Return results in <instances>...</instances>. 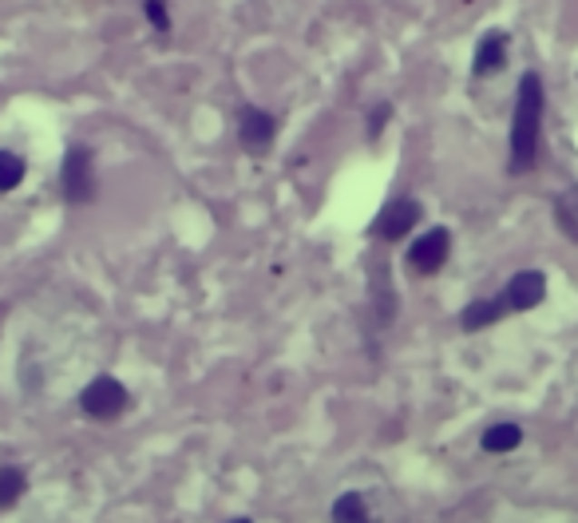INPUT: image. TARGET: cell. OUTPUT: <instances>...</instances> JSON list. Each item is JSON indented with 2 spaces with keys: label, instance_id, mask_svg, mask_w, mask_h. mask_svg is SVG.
Segmentation results:
<instances>
[{
  "label": "cell",
  "instance_id": "1",
  "mask_svg": "<svg viewBox=\"0 0 578 523\" xmlns=\"http://www.w3.org/2000/svg\"><path fill=\"white\" fill-rule=\"evenodd\" d=\"M539 135H543V80L535 72H527L519 80L515 115H511V171L535 167Z\"/></svg>",
  "mask_w": 578,
  "mask_h": 523
},
{
  "label": "cell",
  "instance_id": "2",
  "mask_svg": "<svg viewBox=\"0 0 578 523\" xmlns=\"http://www.w3.org/2000/svg\"><path fill=\"white\" fill-rule=\"evenodd\" d=\"M80 405H83L87 417H95V420H115L119 412L127 409V389L119 385L115 377H95L92 385L83 389Z\"/></svg>",
  "mask_w": 578,
  "mask_h": 523
},
{
  "label": "cell",
  "instance_id": "3",
  "mask_svg": "<svg viewBox=\"0 0 578 523\" xmlns=\"http://www.w3.org/2000/svg\"><path fill=\"white\" fill-rule=\"evenodd\" d=\"M448 246H452V234L444 231V226H436L420 238V242H412L408 250V266L416 270V274H436V270L448 262Z\"/></svg>",
  "mask_w": 578,
  "mask_h": 523
},
{
  "label": "cell",
  "instance_id": "4",
  "mask_svg": "<svg viewBox=\"0 0 578 523\" xmlns=\"http://www.w3.org/2000/svg\"><path fill=\"white\" fill-rule=\"evenodd\" d=\"M95 191L92 183V155H87L83 147H72L68 159H64V194H68V202H87Z\"/></svg>",
  "mask_w": 578,
  "mask_h": 523
},
{
  "label": "cell",
  "instance_id": "5",
  "mask_svg": "<svg viewBox=\"0 0 578 523\" xmlns=\"http://www.w3.org/2000/svg\"><path fill=\"white\" fill-rule=\"evenodd\" d=\"M416 218H420V202L416 199H400L373 222V234L385 238V242H397V238H405L412 226H416Z\"/></svg>",
  "mask_w": 578,
  "mask_h": 523
},
{
  "label": "cell",
  "instance_id": "6",
  "mask_svg": "<svg viewBox=\"0 0 578 523\" xmlns=\"http://www.w3.org/2000/svg\"><path fill=\"white\" fill-rule=\"evenodd\" d=\"M543 293H547V278H543L539 270H523V274L511 278L504 298H507L511 310L523 313V310H535V305L543 301Z\"/></svg>",
  "mask_w": 578,
  "mask_h": 523
},
{
  "label": "cell",
  "instance_id": "7",
  "mask_svg": "<svg viewBox=\"0 0 578 523\" xmlns=\"http://www.w3.org/2000/svg\"><path fill=\"white\" fill-rule=\"evenodd\" d=\"M238 135H242V147L261 155V151L269 147V139H274V119H269L266 112H258V107H246L242 123H238Z\"/></svg>",
  "mask_w": 578,
  "mask_h": 523
},
{
  "label": "cell",
  "instance_id": "8",
  "mask_svg": "<svg viewBox=\"0 0 578 523\" xmlns=\"http://www.w3.org/2000/svg\"><path fill=\"white\" fill-rule=\"evenodd\" d=\"M507 64V36L504 32H487L475 48V60H472V72L475 75H492Z\"/></svg>",
  "mask_w": 578,
  "mask_h": 523
},
{
  "label": "cell",
  "instance_id": "9",
  "mask_svg": "<svg viewBox=\"0 0 578 523\" xmlns=\"http://www.w3.org/2000/svg\"><path fill=\"white\" fill-rule=\"evenodd\" d=\"M511 310L507 305V298H487V301H472L464 310V330H484V325H492V321H499L504 313Z\"/></svg>",
  "mask_w": 578,
  "mask_h": 523
},
{
  "label": "cell",
  "instance_id": "10",
  "mask_svg": "<svg viewBox=\"0 0 578 523\" xmlns=\"http://www.w3.org/2000/svg\"><path fill=\"white\" fill-rule=\"evenodd\" d=\"M519 444H523V429H519V424H495V429L484 432V452L504 456V452H515Z\"/></svg>",
  "mask_w": 578,
  "mask_h": 523
},
{
  "label": "cell",
  "instance_id": "11",
  "mask_svg": "<svg viewBox=\"0 0 578 523\" xmlns=\"http://www.w3.org/2000/svg\"><path fill=\"white\" fill-rule=\"evenodd\" d=\"M333 523H368V508L357 492H345L333 504Z\"/></svg>",
  "mask_w": 578,
  "mask_h": 523
},
{
  "label": "cell",
  "instance_id": "12",
  "mask_svg": "<svg viewBox=\"0 0 578 523\" xmlns=\"http://www.w3.org/2000/svg\"><path fill=\"white\" fill-rule=\"evenodd\" d=\"M20 496H24V472L13 468V464H5L0 468V508H13Z\"/></svg>",
  "mask_w": 578,
  "mask_h": 523
},
{
  "label": "cell",
  "instance_id": "13",
  "mask_svg": "<svg viewBox=\"0 0 578 523\" xmlns=\"http://www.w3.org/2000/svg\"><path fill=\"white\" fill-rule=\"evenodd\" d=\"M24 179V159L13 151H0V191H16Z\"/></svg>",
  "mask_w": 578,
  "mask_h": 523
},
{
  "label": "cell",
  "instance_id": "14",
  "mask_svg": "<svg viewBox=\"0 0 578 523\" xmlns=\"http://www.w3.org/2000/svg\"><path fill=\"white\" fill-rule=\"evenodd\" d=\"M554 218H559V226L566 231V238H574V242H578V211H574V206L559 202V211H554Z\"/></svg>",
  "mask_w": 578,
  "mask_h": 523
},
{
  "label": "cell",
  "instance_id": "15",
  "mask_svg": "<svg viewBox=\"0 0 578 523\" xmlns=\"http://www.w3.org/2000/svg\"><path fill=\"white\" fill-rule=\"evenodd\" d=\"M147 20H151V25H155L159 32H167V28H171L167 5H162V0H147Z\"/></svg>",
  "mask_w": 578,
  "mask_h": 523
},
{
  "label": "cell",
  "instance_id": "16",
  "mask_svg": "<svg viewBox=\"0 0 578 523\" xmlns=\"http://www.w3.org/2000/svg\"><path fill=\"white\" fill-rule=\"evenodd\" d=\"M388 119H392V107H388V104H377V107H373V119H368V139H377L380 127H385Z\"/></svg>",
  "mask_w": 578,
  "mask_h": 523
},
{
  "label": "cell",
  "instance_id": "17",
  "mask_svg": "<svg viewBox=\"0 0 578 523\" xmlns=\"http://www.w3.org/2000/svg\"><path fill=\"white\" fill-rule=\"evenodd\" d=\"M234 523H250V519H234Z\"/></svg>",
  "mask_w": 578,
  "mask_h": 523
}]
</instances>
